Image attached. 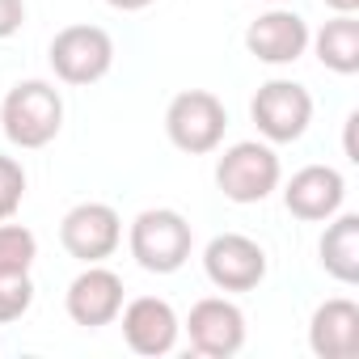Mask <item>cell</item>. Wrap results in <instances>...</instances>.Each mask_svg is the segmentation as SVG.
<instances>
[{
  "instance_id": "4",
  "label": "cell",
  "mask_w": 359,
  "mask_h": 359,
  "mask_svg": "<svg viewBox=\"0 0 359 359\" xmlns=\"http://www.w3.org/2000/svg\"><path fill=\"white\" fill-rule=\"evenodd\" d=\"M224 127H229V110L208 89L177 93L169 102V110H165V135H169V144L182 148V152H191V156L216 152L220 140H224Z\"/></svg>"
},
{
  "instance_id": "11",
  "label": "cell",
  "mask_w": 359,
  "mask_h": 359,
  "mask_svg": "<svg viewBox=\"0 0 359 359\" xmlns=\"http://www.w3.org/2000/svg\"><path fill=\"white\" fill-rule=\"evenodd\" d=\"M123 317V338L135 355H169L173 342H177V330H182V321H177L173 304L161 300V296H135L127 309H118Z\"/></svg>"
},
{
  "instance_id": "5",
  "label": "cell",
  "mask_w": 359,
  "mask_h": 359,
  "mask_svg": "<svg viewBox=\"0 0 359 359\" xmlns=\"http://www.w3.org/2000/svg\"><path fill=\"white\" fill-rule=\"evenodd\" d=\"M47 55L64 85H93L114 68V39L102 26H68L51 39Z\"/></svg>"
},
{
  "instance_id": "15",
  "label": "cell",
  "mask_w": 359,
  "mask_h": 359,
  "mask_svg": "<svg viewBox=\"0 0 359 359\" xmlns=\"http://www.w3.org/2000/svg\"><path fill=\"white\" fill-rule=\"evenodd\" d=\"M309 43L317 47V60L330 72H338V76H355L359 72V22H355V13H338Z\"/></svg>"
},
{
  "instance_id": "9",
  "label": "cell",
  "mask_w": 359,
  "mask_h": 359,
  "mask_svg": "<svg viewBox=\"0 0 359 359\" xmlns=\"http://www.w3.org/2000/svg\"><path fill=\"white\" fill-rule=\"evenodd\" d=\"M187 334H191V346L199 355L229 359V355H237L245 346V313L224 296H208V300H199L191 309Z\"/></svg>"
},
{
  "instance_id": "21",
  "label": "cell",
  "mask_w": 359,
  "mask_h": 359,
  "mask_svg": "<svg viewBox=\"0 0 359 359\" xmlns=\"http://www.w3.org/2000/svg\"><path fill=\"white\" fill-rule=\"evenodd\" d=\"M355 127H359V114H346V161H359V148H355Z\"/></svg>"
},
{
  "instance_id": "7",
  "label": "cell",
  "mask_w": 359,
  "mask_h": 359,
  "mask_svg": "<svg viewBox=\"0 0 359 359\" xmlns=\"http://www.w3.org/2000/svg\"><path fill=\"white\" fill-rule=\"evenodd\" d=\"M203 271L220 292H254L266 279V250L245 233H220L203 250Z\"/></svg>"
},
{
  "instance_id": "22",
  "label": "cell",
  "mask_w": 359,
  "mask_h": 359,
  "mask_svg": "<svg viewBox=\"0 0 359 359\" xmlns=\"http://www.w3.org/2000/svg\"><path fill=\"white\" fill-rule=\"evenodd\" d=\"M110 9H118V13H140V9H148V5H156V0H106Z\"/></svg>"
},
{
  "instance_id": "16",
  "label": "cell",
  "mask_w": 359,
  "mask_h": 359,
  "mask_svg": "<svg viewBox=\"0 0 359 359\" xmlns=\"http://www.w3.org/2000/svg\"><path fill=\"white\" fill-rule=\"evenodd\" d=\"M321 266L338 283H359V216H338L321 233Z\"/></svg>"
},
{
  "instance_id": "19",
  "label": "cell",
  "mask_w": 359,
  "mask_h": 359,
  "mask_svg": "<svg viewBox=\"0 0 359 359\" xmlns=\"http://www.w3.org/2000/svg\"><path fill=\"white\" fill-rule=\"evenodd\" d=\"M26 199V169L13 156H0V220H9Z\"/></svg>"
},
{
  "instance_id": "18",
  "label": "cell",
  "mask_w": 359,
  "mask_h": 359,
  "mask_svg": "<svg viewBox=\"0 0 359 359\" xmlns=\"http://www.w3.org/2000/svg\"><path fill=\"white\" fill-rule=\"evenodd\" d=\"M34 304V283L30 271H0V325L26 317Z\"/></svg>"
},
{
  "instance_id": "1",
  "label": "cell",
  "mask_w": 359,
  "mask_h": 359,
  "mask_svg": "<svg viewBox=\"0 0 359 359\" xmlns=\"http://www.w3.org/2000/svg\"><path fill=\"white\" fill-rule=\"evenodd\" d=\"M127 245H131V258L148 271V275H173L182 271L191 250H195V233H191V220L173 208H148L131 220V233H127Z\"/></svg>"
},
{
  "instance_id": "2",
  "label": "cell",
  "mask_w": 359,
  "mask_h": 359,
  "mask_svg": "<svg viewBox=\"0 0 359 359\" xmlns=\"http://www.w3.org/2000/svg\"><path fill=\"white\" fill-rule=\"evenodd\" d=\"M0 127L18 148H47L64 127V97L47 81H18L0 102Z\"/></svg>"
},
{
  "instance_id": "23",
  "label": "cell",
  "mask_w": 359,
  "mask_h": 359,
  "mask_svg": "<svg viewBox=\"0 0 359 359\" xmlns=\"http://www.w3.org/2000/svg\"><path fill=\"white\" fill-rule=\"evenodd\" d=\"M325 5H330L334 13H355V9H359V0H325Z\"/></svg>"
},
{
  "instance_id": "3",
  "label": "cell",
  "mask_w": 359,
  "mask_h": 359,
  "mask_svg": "<svg viewBox=\"0 0 359 359\" xmlns=\"http://www.w3.org/2000/svg\"><path fill=\"white\" fill-rule=\"evenodd\" d=\"M279 177H283V165L275 148L258 140H241L224 148V156L216 161V187L233 203H262L279 187Z\"/></svg>"
},
{
  "instance_id": "20",
  "label": "cell",
  "mask_w": 359,
  "mask_h": 359,
  "mask_svg": "<svg viewBox=\"0 0 359 359\" xmlns=\"http://www.w3.org/2000/svg\"><path fill=\"white\" fill-rule=\"evenodd\" d=\"M26 22V0H0V39H13Z\"/></svg>"
},
{
  "instance_id": "14",
  "label": "cell",
  "mask_w": 359,
  "mask_h": 359,
  "mask_svg": "<svg viewBox=\"0 0 359 359\" xmlns=\"http://www.w3.org/2000/svg\"><path fill=\"white\" fill-rule=\"evenodd\" d=\"M309 346L321 359H355L359 355V304L346 296L317 304L309 321Z\"/></svg>"
},
{
  "instance_id": "8",
  "label": "cell",
  "mask_w": 359,
  "mask_h": 359,
  "mask_svg": "<svg viewBox=\"0 0 359 359\" xmlns=\"http://www.w3.org/2000/svg\"><path fill=\"white\" fill-rule=\"evenodd\" d=\"M60 241L76 262H106L123 241V220L110 203H76L60 220Z\"/></svg>"
},
{
  "instance_id": "12",
  "label": "cell",
  "mask_w": 359,
  "mask_h": 359,
  "mask_svg": "<svg viewBox=\"0 0 359 359\" xmlns=\"http://www.w3.org/2000/svg\"><path fill=\"white\" fill-rule=\"evenodd\" d=\"M342 199H346V182L342 173L330 169V165H304L300 173H292V182L283 187V203L296 220H334L342 212Z\"/></svg>"
},
{
  "instance_id": "10",
  "label": "cell",
  "mask_w": 359,
  "mask_h": 359,
  "mask_svg": "<svg viewBox=\"0 0 359 359\" xmlns=\"http://www.w3.org/2000/svg\"><path fill=\"white\" fill-rule=\"evenodd\" d=\"M64 309L76 325L85 330H102L118 317L123 309V279L97 262H89L72 283H68V296H64Z\"/></svg>"
},
{
  "instance_id": "17",
  "label": "cell",
  "mask_w": 359,
  "mask_h": 359,
  "mask_svg": "<svg viewBox=\"0 0 359 359\" xmlns=\"http://www.w3.org/2000/svg\"><path fill=\"white\" fill-rule=\"evenodd\" d=\"M39 258V237L26 224H0V271H30Z\"/></svg>"
},
{
  "instance_id": "13",
  "label": "cell",
  "mask_w": 359,
  "mask_h": 359,
  "mask_svg": "<svg viewBox=\"0 0 359 359\" xmlns=\"http://www.w3.org/2000/svg\"><path fill=\"white\" fill-rule=\"evenodd\" d=\"M309 22L292 9H271L245 30V47L262 64H296L309 47Z\"/></svg>"
},
{
  "instance_id": "6",
  "label": "cell",
  "mask_w": 359,
  "mask_h": 359,
  "mask_svg": "<svg viewBox=\"0 0 359 359\" xmlns=\"http://www.w3.org/2000/svg\"><path fill=\"white\" fill-rule=\"evenodd\" d=\"M250 118L258 123V131L271 144H292L313 123V97L296 81H266V85H258V93L250 102Z\"/></svg>"
}]
</instances>
